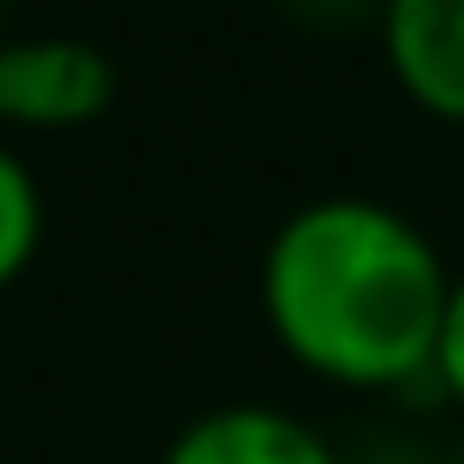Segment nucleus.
<instances>
[{
  "mask_svg": "<svg viewBox=\"0 0 464 464\" xmlns=\"http://www.w3.org/2000/svg\"><path fill=\"white\" fill-rule=\"evenodd\" d=\"M450 266L396 205L334 191L274 226L260 253V314L287 362L334 390H403L430 376Z\"/></svg>",
  "mask_w": 464,
  "mask_h": 464,
  "instance_id": "obj_1",
  "label": "nucleus"
},
{
  "mask_svg": "<svg viewBox=\"0 0 464 464\" xmlns=\"http://www.w3.org/2000/svg\"><path fill=\"white\" fill-rule=\"evenodd\" d=\"M110 102V55L75 34H28L0 48V130H82Z\"/></svg>",
  "mask_w": 464,
  "mask_h": 464,
  "instance_id": "obj_2",
  "label": "nucleus"
},
{
  "mask_svg": "<svg viewBox=\"0 0 464 464\" xmlns=\"http://www.w3.org/2000/svg\"><path fill=\"white\" fill-rule=\"evenodd\" d=\"M376 42L396 89L423 116L464 130V0H382Z\"/></svg>",
  "mask_w": 464,
  "mask_h": 464,
  "instance_id": "obj_3",
  "label": "nucleus"
},
{
  "mask_svg": "<svg viewBox=\"0 0 464 464\" xmlns=\"http://www.w3.org/2000/svg\"><path fill=\"white\" fill-rule=\"evenodd\" d=\"M158 464H342L334 444L307 417L274 403H218L198 410L185 430L164 444Z\"/></svg>",
  "mask_w": 464,
  "mask_h": 464,
  "instance_id": "obj_4",
  "label": "nucleus"
},
{
  "mask_svg": "<svg viewBox=\"0 0 464 464\" xmlns=\"http://www.w3.org/2000/svg\"><path fill=\"white\" fill-rule=\"evenodd\" d=\"M42 226H48L42 185H34L28 158L0 137V294L34 266V253H42Z\"/></svg>",
  "mask_w": 464,
  "mask_h": 464,
  "instance_id": "obj_5",
  "label": "nucleus"
},
{
  "mask_svg": "<svg viewBox=\"0 0 464 464\" xmlns=\"http://www.w3.org/2000/svg\"><path fill=\"white\" fill-rule=\"evenodd\" d=\"M430 376L450 390V403L464 410V274H450V301H444V328H437V355Z\"/></svg>",
  "mask_w": 464,
  "mask_h": 464,
  "instance_id": "obj_6",
  "label": "nucleus"
},
{
  "mask_svg": "<svg viewBox=\"0 0 464 464\" xmlns=\"http://www.w3.org/2000/svg\"><path fill=\"white\" fill-rule=\"evenodd\" d=\"M287 7H301L314 21H376L382 14V0H287Z\"/></svg>",
  "mask_w": 464,
  "mask_h": 464,
  "instance_id": "obj_7",
  "label": "nucleus"
},
{
  "mask_svg": "<svg viewBox=\"0 0 464 464\" xmlns=\"http://www.w3.org/2000/svg\"><path fill=\"white\" fill-rule=\"evenodd\" d=\"M458 464H464V458H458Z\"/></svg>",
  "mask_w": 464,
  "mask_h": 464,
  "instance_id": "obj_8",
  "label": "nucleus"
}]
</instances>
